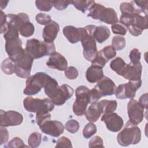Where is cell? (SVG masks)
<instances>
[{
    "label": "cell",
    "instance_id": "cell-1",
    "mask_svg": "<svg viewBox=\"0 0 148 148\" xmlns=\"http://www.w3.org/2000/svg\"><path fill=\"white\" fill-rule=\"evenodd\" d=\"M25 50L34 59L51 56L56 52V47L53 42L40 41L35 38L28 39L27 41Z\"/></svg>",
    "mask_w": 148,
    "mask_h": 148
},
{
    "label": "cell",
    "instance_id": "cell-2",
    "mask_svg": "<svg viewBox=\"0 0 148 148\" xmlns=\"http://www.w3.org/2000/svg\"><path fill=\"white\" fill-rule=\"evenodd\" d=\"M95 27L96 26L94 25H88L84 27L80 40L83 49V56L90 62H92L94 60L98 53L96 41L92 35Z\"/></svg>",
    "mask_w": 148,
    "mask_h": 148
},
{
    "label": "cell",
    "instance_id": "cell-3",
    "mask_svg": "<svg viewBox=\"0 0 148 148\" xmlns=\"http://www.w3.org/2000/svg\"><path fill=\"white\" fill-rule=\"evenodd\" d=\"M141 139V131L137 125L128 121L124 128L118 134L117 140L122 146L138 144Z\"/></svg>",
    "mask_w": 148,
    "mask_h": 148
},
{
    "label": "cell",
    "instance_id": "cell-4",
    "mask_svg": "<svg viewBox=\"0 0 148 148\" xmlns=\"http://www.w3.org/2000/svg\"><path fill=\"white\" fill-rule=\"evenodd\" d=\"M88 10L87 16L91 17L94 20H98L112 25L118 22L117 13L113 8H105L102 5L95 2Z\"/></svg>",
    "mask_w": 148,
    "mask_h": 148
},
{
    "label": "cell",
    "instance_id": "cell-5",
    "mask_svg": "<svg viewBox=\"0 0 148 148\" xmlns=\"http://www.w3.org/2000/svg\"><path fill=\"white\" fill-rule=\"evenodd\" d=\"M116 89V86L113 80L107 76H103L90 90V103L98 102L102 97L113 95Z\"/></svg>",
    "mask_w": 148,
    "mask_h": 148
},
{
    "label": "cell",
    "instance_id": "cell-6",
    "mask_svg": "<svg viewBox=\"0 0 148 148\" xmlns=\"http://www.w3.org/2000/svg\"><path fill=\"white\" fill-rule=\"evenodd\" d=\"M24 109L29 112L36 114H45L51 112L54 105L49 98L39 99L31 97H27L23 101Z\"/></svg>",
    "mask_w": 148,
    "mask_h": 148
},
{
    "label": "cell",
    "instance_id": "cell-7",
    "mask_svg": "<svg viewBox=\"0 0 148 148\" xmlns=\"http://www.w3.org/2000/svg\"><path fill=\"white\" fill-rule=\"evenodd\" d=\"M76 100L73 104V112L77 116L84 114L90 103V90L85 86H80L75 91Z\"/></svg>",
    "mask_w": 148,
    "mask_h": 148
},
{
    "label": "cell",
    "instance_id": "cell-8",
    "mask_svg": "<svg viewBox=\"0 0 148 148\" xmlns=\"http://www.w3.org/2000/svg\"><path fill=\"white\" fill-rule=\"evenodd\" d=\"M50 77L49 75L43 72H37L30 76L26 80L24 94L27 95H34L38 94Z\"/></svg>",
    "mask_w": 148,
    "mask_h": 148
},
{
    "label": "cell",
    "instance_id": "cell-9",
    "mask_svg": "<svg viewBox=\"0 0 148 148\" xmlns=\"http://www.w3.org/2000/svg\"><path fill=\"white\" fill-rule=\"evenodd\" d=\"M142 85V80L129 81L127 83L119 85L115 91V96L117 99H132L135 96L136 91Z\"/></svg>",
    "mask_w": 148,
    "mask_h": 148
},
{
    "label": "cell",
    "instance_id": "cell-10",
    "mask_svg": "<svg viewBox=\"0 0 148 148\" xmlns=\"http://www.w3.org/2000/svg\"><path fill=\"white\" fill-rule=\"evenodd\" d=\"M33 61L34 58L25 51V53L15 62L16 69L14 73L16 76L25 79L29 77Z\"/></svg>",
    "mask_w": 148,
    "mask_h": 148
},
{
    "label": "cell",
    "instance_id": "cell-11",
    "mask_svg": "<svg viewBox=\"0 0 148 148\" xmlns=\"http://www.w3.org/2000/svg\"><path fill=\"white\" fill-rule=\"evenodd\" d=\"M15 20L19 34L23 37L31 36L35 31L34 25L29 21V16L25 13H20L15 15Z\"/></svg>",
    "mask_w": 148,
    "mask_h": 148
},
{
    "label": "cell",
    "instance_id": "cell-12",
    "mask_svg": "<svg viewBox=\"0 0 148 148\" xmlns=\"http://www.w3.org/2000/svg\"><path fill=\"white\" fill-rule=\"evenodd\" d=\"M144 109L145 108L137 100L131 99L127 105L129 121L136 125L140 123L144 117Z\"/></svg>",
    "mask_w": 148,
    "mask_h": 148
},
{
    "label": "cell",
    "instance_id": "cell-13",
    "mask_svg": "<svg viewBox=\"0 0 148 148\" xmlns=\"http://www.w3.org/2000/svg\"><path fill=\"white\" fill-rule=\"evenodd\" d=\"M5 46L9 58L14 62L18 60L25 52V50L22 47V42L19 38L6 40Z\"/></svg>",
    "mask_w": 148,
    "mask_h": 148
},
{
    "label": "cell",
    "instance_id": "cell-14",
    "mask_svg": "<svg viewBox=\"0 0 148 148\" xmlns=\"http://www.w3.org/2000/svg\"><path fill=\"white\" fill-rule=\"evenodd\" d=\"M0 125L3 127L17 126L20 125L23 121V115L14 110L5 112L0 110Z\"/></svg>",
    "mask_w": 148,
    "mask_h": 148
},
{
    "label": "cell",
    "instance_id": "cell-15",
    "mask_svg": "<svg viewBox=\"0 0 148 148\" xmlns=\"http://www.w3.org/2000/svg\"><path fill=\"white\" fill-rule=\"evenodd\" d=\"M142 66L140 62L137 64L130 62L124 65L119 75L129 81H135L141 79Z\"/></svg>",
    "mask_w": 148,
    "mask_h": 148
},
{
    "label": "cell",
    "instance_id": "cell-16",
    "mask_svg": "<svg viewBox=\"0 0 148 148\" xmlns=\"http://www.w3.org/2000/svg\"><path fill=\"white\" fill-rule=\"evenodd\" d=\"M101 121L105 123L109 131L113 132L120 131L124 125L123 119L114 112L103 114Z\"/></svg>",
    "mask_w": 148,
    "mask_h": 148
},
{
    "label": "cell",
    "instance_id": "cell-17",
    "mask_svg": "<svg viewBox=\"0 0 148 148\" xmlns=\"http://www.w3.org/2000/svg\"><path fill=\"white\" fill-rule=\"evenodd\" d=\"M42 132L53 137H58L61 135L64 131L63 124L57 120H47L39 127Z\"/></svg>",
    "mask_w": 148,
    "mask_h": 148
},
{
    "label": "cell",
    "instance_id": "cell-18",
    "mask_svg": "<svg viewBox=\"0 0 148 148\" xmlns=\"http://www.w3.org/2000/svg\"><path fill=\"white\" fill-rule=\"evenodd\" d=\"M148 28L147 15L142 16L138 14L135 16L132 23L128 26V29L129 32L134 36L140 35L145 29Z\"/></svg>",
    "mask_w": 148,
    "mask_h": 148
},
{
    "label": "cell",
    "instance_id": "cell-19",
    "mask_svg": "<svg viewBox=\"0 0 148 148\" xmlns=\"http://www.w3.org/2000/svg\"><path fill=\"white\" fill-rule=\"evenodd\" d=\"M74 92L73 89L69 85L64 84L60 86L57 93L51 99L54 105L60 106L63 105L66 100L71 98Z\"/></svg>",
    "mask_w": 148,
    "mask_h": 148
},
{
    "label": "cell",
    "instance_id": "cell-20",
    "mask_svg": "<svg viewBox=\"0 0 148 148\" xmlns=\"http://www.w3.org/2000/svg\"><path fill=\"white\" fill-rule=\"evenodd\" d=\"M46 65L50 68L63 71L67 68L68 62L66 59L61 54L54 52L48 59Z\"/></svg>",
    "mask_w": 148,
    "mask_h": 148
},
{
    "label": "cell",
    "instance_id": "cell-21",
    "mask_svg": "<svg viewBox=\"0 0 148 148\" xmlns=\"http://www.w3.org/2000/svg\"><path fill=\"white\" fill-rule=\"evenodd\" d=\"M83 32V28H76L72 25H67L62 29L63 35L71 43H76L80 41Z\"/></svg>",
    "mask_w": 148,
    "mask_h": 148
},
{
    "label": "cell",
    "instance_id": "cell-22",
    "mask_svg": "<svg viewBox=\"0 0 148 148\" xmlns=\"http://www.w3.org/2000/svg\"><path fill=\"white\" fill-rule=\"evenodd\" d=\"M60 31L58 24L51 20L46 25L43 30V38L45 42L51 43L56 39Z\"/></svg>",
    "mask_w": 148,
    "mask_h": 148
},
{
    "label": "cell",
    "instance_id": "cell-23",
    "mask_svg": "<svg viewBox=\"0 0 148 148\" xmlns=\"http://www.w3.org/2000/svg\"><path fill=\"white\" fill-rule=\"evenodd\" d=\"M102 114V110L99 102L91 103L84 113L86 119L92 123L97 121Z\"/></svg>",
    "mask_w": 148,
    "mask_h": 148
},
{
    "label": "cell",
    "instance_id": "cell-24",
    "mask_svg": "<svg viewBox=\"0 0 148 148\" xmlns=\"http://www.w3.org/2000/svg\"><path fill=\"white\" fill-rule=\"evenodd\" d=\"M103 76L102 68L96 65L92 64L86 72V80L91 83L98 82Z\"/></svg>",
    "mask_w": 148,
    "mask_h": 148
},
{
    "label": "cell",
    "instance_id": "cell-25",
    "mask_svg": "<svg viewBox=\"0 0 148 148\" xmlns=\"http://www.w3.org/2000/svg\"><path fill=\"white\" fill-rule=\"evenodd\" d=\"M93 37L96 42L101 43L106 40L110 35V31L108 27L105 25H101L95 28L93 34Z\"/></svg>",
    "mask_w": 148,
    "mask_h": 148
},
{
    "label": "cell",
    "instance_id": "cell-26",
    "mask_svg": "<svg viewBox=\"0 0 148 148\" xmlns=\"http://www.w3.org/2000/svg\"><path fill=\"white\" fill-rule=\"evenodd\" d=\"M60 86L57 80L50 77L43 86L45 94L51 99L57 93Z\"/></svg>",
    "mask_w": 148,
    "mask_h": 148
},
{
    "label": "cell",
    "instance_id": "cell-27",
    "mask_svg": "<svg viewBox=\"0 0 148 148\" xmlns=\"http://www.w3.org/2000/svg\"><path fill=\"white\" fill-rule=\"evenodd\" d=\"M120 10L122 14L128 16H136L142 13L132 1L130 2H122L120 5Z\"/></svg>",
    "mask_w": 148,
    "mask_h": 148
},
{
    "label": "cell",
    "instance_id": "cell-28",
    "mask_svg": "<svg viewBox=\"0 0 148 148\" xmlns=\"http://www.w3.org/2000/svg\"><path fill=\"white\" fill-rule=\"evenodd\" d=\"M94 3V1L89 0L70 1V3L72 4L77 10L81 11L83 13H85L87 10H89Z\"/></svg>",
    "mask_w": 148,
    "mask_h": 148
},
{
    "label": "cell",
    "instance_id": "cell-29",
    "mask_svg": "<svg viewBox=\"0 0 148 148\" xmlns=\"http://www.w3.org/2000/svg\"><path fill=\"white\" fill-rule=\"evenodd\" d=\"M99 102L102 110V114L114 112L117 109V103L116 100L102 99Z\"/></svg>",
    "mask_w": 148,
    "mask_h": 148
},
{
    "label": "cell",
    "instance_id": "cell-30",
    "mask_svg": "<svg viewBox=\"0 0 148 148\" xmlns=\"http://www.w3.org/2000/svg\"><path fill=\"white\" fill-rule=\"evenodd\" d=\"M1 68L4 73L11 75L15 72L16 63L10 58H6L2 62Z\"/></svg>",
    "mask_w": 148,
    "mask_h": 148
},
{
    "label": "cell",
    "instance_id": "cell-31",
    "mask_svg": "<svg viewBox=\"0 0 148 148\" xmlns=\"http://www.w3.org/2000/svg\"><path fill=\"white\" fill-rule=\"evenodd\" d=\"M101 56L108 62V61L116 56V49L110 45L105 46L99 51Z\"/></svg>",
    "mask_w": 148,
    "mask_h": 148
},
{
    "label": "cell",
    "instance_id": "cell-32",
    "mask_svg": "<svg viewBox=\"0 0 148 148\" xmlns=\"http://www.w3.org/2000/svg\"><path fill=\"white\" fill-rule=\"evenodd\" d=\"M41 140L42 134L38 132H34L29 135L28 139V143L29 147L36 148L40 145Z\"/></svg>",
    "mask_w": 148,
    "mask_h": 148
},
{
    "label": "cell",
    "instance_id": "cell-33",
    "mask_svg": "<svg viewBox=\"0 0 148 148\" xmlns=\"http://www.w3.org/2000/svg\"><path fill=\"white\" fill-rule=\"evenodd\" d=\"M125 64V62H124L123 59L121 57H118L110 62V67L113 71H114L117 75H119L123 68Z\"/></svg>",
    "mask_w": 148,
    "mask_h": 148
},
{
    "label": "cell",
    "instance_id": "cell-34",
    "mask_svg": "<svg viewBox=\"0 0 148 148\" xmlns=\"http://www.w3.org/2000/svg\"><path fill=\"white\" fill-rule=\"evenodd\" d=\"M125 39L120 35L113 36L112 40V46L116 49V50H121L125 46Z\"/></svg>",
    "mask_w": 148,
    "mask_h": 148
},
{
    "label": "cell",
    "instance_id": "cell-35",
    "mask_svg": "<svg viewBox=\"0 0 148 148\" xmlns=\"http://www.w3.org/2000/svg\"><path fill=\"white\" fill-rule=\"evenodd\" d=\"M97 132V127L92 122L87 123L84 127L82 134L85 138H90Z\"/></svg>",
    "mask_w": 148,
    "mask_h": 148
},
{
    "label": "cell",
    "instance_id": "cell-36",
    "mask_svg": "<svg viewBox=\"0 0 148 148\" xmlns=\"http://www.w3.org/2000/svg\"><path fill=\"white\" fill-rule=\"evenodd\" d=\"M35 6L40 11L49 12L50 11L53 5L52 1H44V0H37L35 1Z\"/></svg>",
    "mask_w": 148,
    "mask_h": 148
},
{
    "label": "cell",
    "instance_id": "cell-37",
    "mask_svg": "<svg viewBox=\"0 0 148 148\" xmlns=\"http://www.w3.org/2000/svg\"><path fill=\"white\" fill-rule=\"evenodd\" d=\"M65 128L68 132L75 134L79 131L80 128V124L76 120L71 119L65 123Z\"/></svg>",
    "mask_w": 148,
    "mask_h": 148
},
{
    "label": "cell",
    "instance_id": "cell-38",
    "mask_svg": "<svg viewBox=\"0 0 148 148\" xmlns=\"http://www.w3.org/2000/svg\"><path fill=\"white\" fill-rule=\"evenodd\" d=\"M35 20L39 24L46 25L51 21V17L49 14L39 13L36 15Z\"/></svg>",
    "mask_w": 148,
    "mask_h": 148
},
{
    "label": "cell",
    "instance_id": "cell-39",
    "mask_svg": "<svg viewBox=\"0 0 148 148\" xmlns=\"http://www.w3.org/2000/svg\"><path fill=\"white\" fill-rule=\"evenodd\" d=\"M64 74L66 77L69 80H73L77 77L79 72L77 69L72 66L68 67L64 71Z\"/></svg>",
    "mask_w": 148,
    "mask_h": 148
},
{
    "label": "cell",
    "instance_id": "cell-40",
    "mask_svg": "<svg viewBox=\"0 0 148 148\" xmlns=\"http://www.w3.org/2000/svg\"><path fill=\"white\" fill-rule=\"evenodd\" d=\"M112 32L114 34H119L120 35H125L127 33V29L123 24L120 23H116L113 24L111 27Z\"/></svg>",
    "mask_w": 148,
    "mask_h": 148
},
{
    "label": "cell",
    "instance_id": "cell-41",
    "mask_svg": "<svg viewBox=\"0 0 148 148\" xmlns=\"http://www.w3.org/2000/svg\"><path fill=\"white\" fill-rule=\"evenodd\" d=\"M140 56L141 53L138 49L134 48L132 49L129 54V57L131 60V62L134 64L139 63L140 62Z\"/></svg>",
    "mask_w": 148,
    "mask_h": 148
},
{
    "label": "cell",
    "instance_id": "cell-42",
    "mask_svg": "<svg viewBox=\"0 0 148 148\" xmlns=\"http://www.w3.org/2000/svg\"><path fill=\"white\" fill-rule=\"evenodd\" d=\"M56 147H72V145L71 140L63 136L57 139Z\"/></svg>",
    "mask_w": 148,
    "mask_h": 148
},
{
    "label": "cell",
    "instance_id": "cell-43",
    "mask_svg": "<svg viewBox=\"0 0 148 148\" xmlns=\"http://www.w3.org/2000/svg\"><path fill=\"white\" fill-rule=\"evenodd\" d=\"M8 147H26L23 140L20 137H14L10 140L7 145Z\"/></svg>",
    "mask_w": 148,
    "mask_h": 148
},
{
    "label": "cell",
    "instance_id": "cell-44",
    "mask_svg": "<svg viewBox=\"0 0 148 148\" xmlns=\"http://www.w3.org/2000/svg\"><path fill=\"white\" fill-rule=\"evenodd\" d=\"M53 6L58 10H62L67 8L70 4V1L66 0H56L52 1Z\"/></svg>",
    "mask_w": 148,
    "mask_h": 148
},
{
    "label": "cell",
    "instance_id": "cell-45",
    "mask_svg": "<svg viewBox=\"0 0 148 148\" xmlns=\"http://www.w3.org/2000/svg\"><path fill=\"white\" fill-rule=\"evenodd\" d=\"M0 17H1V34H5L8 30V25L7 21L6 14L4 13L2 10H1L0 13Z\"/></svg>",
    "mask_w": 148,
    "mask_h": 148
},
{
    "label": "cell",
    "instance_id": "cell-46",
    "mask_svg": "<svg viewBox=\"0 0 148 148\" xmlns=\"http://www.w3.org/2000/svg\"><path fill=\"white\" fill-rule=\"evenodd\" d=\"M89 147H104L103 144V140L99 136H95L91 138L88 144Z\"/></svg>",
    "mask_w": 148,
    "mask_h": 148
},
{
    "label": "cell",
    "instance_id": "cell-47",
    "mask_svg": "<svg viewBox=\"0 0 148 148\" xmlns=\"http://www.w3.org/2000/svg\"><path fill=\"white\" fill-rule=\"evenodd\" d=\"M132 1L142 13H145V15H147L148 2L147 1Z\"/></svg>",
    "mask_w": 148,
    "mask_h": 148
},
{
    "label": "cell",
    "instance_id": "cell-48",
    "mask_svg": "<svg viewBox=\"0 0 148 148\" xmlns=\"http://www.w3.org/2000/svg\"><path fill=\"white\" fill-rule=\"evenodd\" d=\"M49 119H51V114L49 113L45 114H36V122L39 127L45 121Z\"/></svg>",
    "mask_w": 148,
    "mask_h": 148
},
{
    "label": "cell",
    "instance_id": "cell-49",
    "mask_svg": "<svg viewBox=\"0 0 148 148\" xmlns=\"http://www.w3.org/2000/svg\"><path fill=\"white\" fill-rule=\"evenodd\" d=\"M1 130V141H0V145H3V143H5L7 142L8 138H9V133L7 129L5 128V127L1 126L0 127Z\"/></svg>",
    "mask_w": 148,
    "mask_h": 148
},
{
    "label": "cell",
    "instance_id": "cell-50",
    "mask_svg": "<svg viewBox=\"0 0 148 148\" xmlns=\"http://www.w3.org/2000/svg\"><path fill=\"white\" fill-rule=\"evenodd\" d=\"M139 103L146 110L147 109V94L145 93L141 95L139 101Z\"/></svg>",
    "mask_w": 148,
    "mask_h": 148
},
{
    "label": "cell",
    "instance_id": "cell-51",
    "mask_svg": "<svg viewBox=\"0 0 148 148\" xmlns=\"http://www.w3.org/2000/svg\"><path fill=\"white\" fill-rule=\"evenodd\" d=\"M8 1H1V5H0V7H1V10H2L4 8H6V6H7V4L8 3Z\"/></svg>",
    "mask_w": 148,
    "mask_h": 148
}]
</instances>
